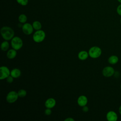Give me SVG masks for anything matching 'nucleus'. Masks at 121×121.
<instances>
[{
	"label": "nucleus",
	"mask_w": 121,
	"mask_h": 121,
	"mask_svg": "<svg viewBox=\"0 0 121 121\" xmlns=\"http://www.w3.org/2000/svg\"><path fill=\"white\" fill-rule=\"evenodd\" d=\"M0 33L2 37L5 40H10L14 37V32L10 27L3 26L0 29Z\"/></svg>",
	"instance_id": "obj_1"
},
{
	"label": "nucleus",
	"mask_w": 121,
	"mask_h": 121,
	"mask_svg": "<svg viewBox=\"0 0 121 121\" xmlns=\"http://www.w3.org/2000/svg\"><path fill=\"white\" fill-rule=\"evenodd\" d=\"M102 53L101 48L98 46L92 47L88 51L89 55L92 58L95 59L100 56Z\"/></svg>",
	"instance_id": "obj_2"
},
{
	"label": "nucleus",
	"mask_w": 121,
	"mask_h": 121,
	"mask_svg": "<svg viewBox=\"0 0 121 121\" xmlns=\"http://www.w3.org/2000/svg\"><path fill=\"white\" fill-rule=\"evenodd\" d=\"M45 37V33L43 30H37L33 35V39L36 43H40L43 41Z\"/></svg>",
	"instance_id": "obj_3"
},
{
	"label": "nucleus",
	"mask_w": 121,
	"mask_h": 121,
	"mask_svg": "<svg viewBox=\"0 0 121 121\" xmlns=\"http://www.w3.org/2000/svg\"><path fill=\"white\" fill-rule=\"evenodd\" d=\"M23 43L22 39L19 37L15 36L11 39V44L12 47L16 50H18L21 48L23 46Z\"/></svg>",
	"instance_id": "obj_4"
},
{
	"label": "nucleus",
	"mask_w": 121,
	"mask_h": 121,
	"mask_svg": "<svg viewBox=\"0 0 121 121\" xmlns=\"http://www.w3.org/2000/svg\"><path fill=\"white\" fill-rule=\"evenodd\" d=\"M18 97V95L17 92L14 91H11L7 95L6 100L9 103H13L17 100Z\"/></svg>",
	"instance_id": "obj_5"
},
{
	"label": "nucleus",
	"mask_w": 121,
	"mask_h": 121,
	"mask_svg": "<svg viewBox=\"0 0 121 121\" xmlns=\"http://www.w3.org/2000/svg\"><path fill=\"white\" fill-rule=\"evenodd\" d=\"M114 69L111 66H107L104 67L102 70V74L104 77H111L115 73Z\"/></svg>",
	"instance_id": "obj_6"
},
{
	"label": "nucleus",
	"mask_w": 121,
	"mask_h": 121,
	"mask_svg": "<svg viewBox=\"0 0 121 121\" xmlns=\"http://www.w3.org/2000/svg\"><path fill=\"white\" fill-rule=\"evenodd\" d=\"M10 75V71L8 67L1 66L0 68V79L1 80L6 78Z\"/></svg>",
	"instance_id": "obj_7"
},
{
	"label": "nucleus",
	"mask_w": 121,
	"mask_h": 121,
	"mask_svg": "<svg viewBox=\"0 0 121 121\" xmlns=\"http://www.w3.org/2000/svg\"><path fill=\"white\" fill-rule=\"evenodd\" d=\"M23 32L26 35H29L33 32V26L29 23H25L22 26Z\"/></svg>",
	"instance_id": "obj_8"
},
{
	"label": "nucleus",
	"mask_w": 121,
	"mask_h": 121,
	"mask_svg": "<svg viewBox=\"0 0 121 121\" xmlns=\"http://www.w3.org/2000/svg\"><path fill=\"white\" fill-rule=\"evenodd\" d=\"M106 117L108 121H116L118 120L117 114L113 111H109L106 114Z\"/></svg>",
	"instance_id": "obj_9"
},
{
	"label": "nucleus",
	"mask_w": 121,
	"mask_h": 121,
	"mask_svg": "<svg viewBox=\"0 0 121 121\" xmlns=\"http://www.w3.org/2000/svg\"><path fill=\"white\" fill-rule=\"evenodd\" d=\"M56 104L55 100L52 98H50L46 100L45 103V106L48 108H52Z\"/></svg>",
	"instance_id": "obj_10"
},
{
	"label": "nucleus",
	"mask_w": 121,
	"mask_h": 121,
	"mask_svg": "<svg viewBox=\"0 0 121 121\" xmlns=\"http://www.w3.org/2000/svg\"><path fill=\"white\" fill-rule=\"evenodd\" d=\"M87 103V98L85 95H81L78 99V104L80 106H85Z\"/></svg>",
	"instance_id": "obj_11"
},
{
	"label": "nucleus",
	"mask_w": 121,
	"mask_h": 121,
	"mask_svg": "<svg viewBox=\"0 0 121 121\" xmlns=\"http://www.w3.org/2000/svg\"><path fill=\"white\" fill-rule=\"evenodd\" d=\"M118 61H119V58L118 57V56L114 55L110 56L108 59V62L110 64L112 65H114L116 64L118 62Z\"/></svg>",
	"instance_id": "obj_12"
},
{
	"label": "nucleus",
	"mask_w": 121,
	"mask_h": 121,
	"mask_svg": "<svg viewBox=\"0 0 121 121\" xmlns=\"http://www.w3.org/2000/svg\"><path fill=\"white\" fill-rule=\"evenodd\" d=\"M10 75L14 78H17L21 75V71L18 69L15 68L10 71Z\"/></svg>",
	"instance_id": "obj_13"
},
{
	"label": "nucleus",
	"mask_w": 121,
	"mask_h": 121,
	"mask_svg": "<svg viewBox=\"0 0 121 121\" xmlns=\"http://www.w3.org/2000/svg\"><path fill=\"white\" fill-rule=\"evenodd\" d=\"M17 55V52L16 50L13 49H10L8 51L7 53V57L9 59H14Z\"/></svg>",
	"instance_id": "obj_14"
},
{
	"label": "nucleus",
	"mask_w": 121,
	"mask_h": 121,
	"mask_svg": "<svg viewBox=\"0 0 121 121\" xmlns=\"http://www.w3.org/2000/svg\"><path fill=\"white\" fill-rule=\"evenodd\" d=\"M88 53L85 51H82L80 52L78 54V58L81 60H86L88 56Z\"/></svg>",
	"instance_id": "obj_15"
},
{
	"label": "nucleus",
	"mask_w": 121,
	"mask_h": 121,
	"mask_svg": "<svg viewBox=\"0 0 121 121\" xmlns=\"http://www.w3.org/2000/svg\"><path fill=\"white\" fill-rule=\"evenodd\" d=\"M32 26H33L34 29L36 30H40L42 28V24L38 21H35L33 23Z\"/></svg>",
	"instance_id": "obj_16"
},
{
	"label": "nucleus",
	"mask_w": 121,
	"mask_h": 121,
	"mask_svg": "<svg viewBox=\"0 0 121 121\" xmlns=\"http://www.w3.org/2000/svg\"><path fill=\"white\" fill-rule=\"evenodd\" d=\"M18 21L20 23L25 24L27 21V17L25 14H20L18 17Z\"/></svg>",
	"instance_id": "obj_17"
},
{
	"label": "nucleus",
	"mask_w": 121,
	"mask_h": 121,
	"mask_svg": "<svg viewBox=\"0 0 121 121\" xmlns=\"http://www.w3.org/2000/svg\"><path fill=\"white\" fill-rule=\"evenodd\" d=\"M9 48V43L8 41H5L2 43L1 44V49L3 51H6Z\"/></svg>",
	"instance_id": "obj_18"
},
{
	"label": "nucleus",
	"mask_w": 121,
	"mask_h": 121,
	"mask_svg": "<svg viewBox=\"0 0 121 121\" xmlns=\"http://www.w3.org/2000/svg\"><path fill=\"white\" fill-rule=\"evenodd\" d=\"M19 97H24L26 95V91L24 89H20L17 92Z\"/></svg>",
	"instance_id": "obj_19"
},
{
	"label": "nucleus",
	"mask_w": 121,
	"mask_h": 121,
	"mask_svg": "<svg viewBox=\"0 0 121 121\" xmlns=\"http://www.w3.org/2000/svg\"><path fill=\"white\" fill-rule=\"evenodd\" d=\"M17 3L22 6H26L28 3V0H16Z\"/></svg>",
	"instance_id": "obj_20"
},
{
	"label": "nucleus",
	"mask_w": 121,
	"mask_h": 121,
	"mask_svg": "<svg viewBox=\"0 0 121 121\" xmlns=\"http://www.w3.org/2000/svg\"><path fill=\"white\" fill-rule=\"evenodd\" d=\"M116 12L117 14L121 16V3H120L116 8Z\"/></svg>",
	"instance_id": "obj_21"
},
{
	"label": "nucleus",
	"mask_w": 121,
	"mask_h": 121,
	"mask_svg": "<svg viewBox=\"0 0 121 121\" xmlns=\"http://www.w3.org/2000/svg\"><path fill=\"white\" fill-rule=\"evenodd\" d=\"M13 77H12L11 75L9 76L6 78V81L7 82L9 83H11L13 81Z\"/></svg>",
	"instance_id": "obj_22"
},
{
	"label": "nucleus",
	"mask_w": 121,
	"mask_h": 121,
	"mask_svg": "<svg viewBox=\"0 0 121 121\" xmlns=\"http://www.w3.org/2000/svg\"><path fill=\"white\" fill-rule=\"evenodd\" d=\"M44 113L47 115H50L52 113V111L51 110V108H47V109L44 111Z\"/></svg>",
	"instance_id": "obj_23"
},
{
	"label": "nucleus",
	"mask_w": 121,
	"mask_h": 121,
	"mask_svg": "<svg viewBox=\"0 0 121 121\" xmlns=\"http://www.w3.org/2000/svg\"><path fill=\"white\" fill-rule=\"evenodd\" d=\"M88 110H89V109H88V107L87 106H86V105L83 106L82 111H83V112H87L88 111Z\"/></svg>",
	"instance_id": "obj_24"
},
{
	"label": "nucleus",
	"mask_w": 121,
	"mask_h": 121,
	"mask_svg": "<svg viewBox=\"0 0 121 121\" xmlns=\"http://www.w3.org/2000/svg\"><path fill=\"white\" fill-rule=\"evenodd\" d=\"M65 121H74V120L72 118H67L65 120Z\"/></svg>",
	"instance_id": "obj_25"
},
{
	"label": "nucleus",
	"mask_w": 121,
	"mask_h": 121,
	"mask_svg": "<svg viewBox=\"0 0 121 121\" xmlns=\"http://www.w3.org/2000/svg\"><path fill=\"white\" fill-rule=\"evenodd\" d=\"M118 111H119V113L121 115V105L119 106V110H118Z\"/></svg>",
	"instance_id": "obj_26"
},
{
	"label": "nucleus",
	"mask_w": 121,
	"mask_h": 121,
	"mask_svg": "<svg viewBox=\"0 0 121 121\" xmlns=\"http://www.w3.org/2000/svg\"><path fill=\"white\" fill-rule=\"evenodd\" d=\"M120 3H121V0H117Z\"/></svg>",
	"instance_id": "obj_27"
},
{
	"label": "nucleus",
	"mask_w": 121,
	"mask_h": 121,
	"mask_svg": "<svg viewBox=\"0 0 121 121\" xmlns=\"http://www.w3.org/2000/svg\"><path fill=\"white\" fill-rule=\"evenodd\" d=\"M120 23H121V18H120Z\"/></svg>",
	"instance_id": "obj_28"
},
{
	"label": "nucleus",
	"mask_w": 121,
	"mask_h": 121,
	"mask_svg": "<svg viewBox=\"0 0 121 121\" xmlns=\"http://www.w3.org/2000/svg\"><path fill=\"white\" fill-rule=\"evenodd\" d=\"M120 87H121V86H120Z\"/></svg>",
	"instance_id": "obj_29"
}]
</instances>
